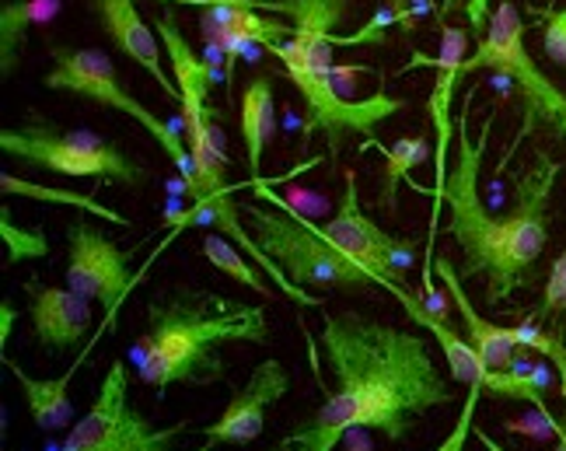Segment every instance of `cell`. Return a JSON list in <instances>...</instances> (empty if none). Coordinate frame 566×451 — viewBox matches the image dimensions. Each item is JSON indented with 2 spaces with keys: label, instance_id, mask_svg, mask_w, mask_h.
I'll return each instance as SVG.
<instances>
[{
  "label": "cell",
  "instance_id": "cell-20",
  "mask_svg": "<svg viewBox=\"0 0 566 451\" xmlns=\"http://www.w3.org/2000/svg\"><path fill=\"white\" fill-rule=\"evenodd\" d=\"M367 147L378 150V155L388 161L385 165V189H381V200L388 210H396V200H399V182L409 179V171L430 161V140L423 134L417 137H402L396 144H381V140H367Z\"/></svg>",
  "mask_w": 566,
  "mask_h": 451
},
{
  "label": "cell",
  "instance_id": "cell-19",
  "mask_svg": "<svg viewBox=\"0 0 566 451\" xmlns=\"http://www.w3.org/2000/svg\"><path fill=\"white\" fill-rule=\"evenodd\" d=\"M200 14H203V29L228 42H263L270 50L273 42H287L294 35V25L266 21V18H259V11H249V8L210 4V8H200Z\"/></svg>",
  "mask_w": 566,
  "mask_h": 451
},
{
  "label": "cell",
  "instance_id": "cell-3",
  "mask_svg": "<svg viewBox=\"0 0 566 451\" xmlns=\"http://www.w3.org/2000/svg\"><path fill=\"white\" fill-rule=\"evenodd\" d=\"M266 339L270 318L263 305L207 287H182L147 305V329L129 350V364L158 392L168 385H210L228 378L221 347Z\"/></svg>",
  "mask_w": 566,
  "mask_h": 451
},
{
  "label": "cell",
  "instance_id": "cell-4",
  "mask_svg": "<svg viewBox=\"0 0 566 451\" xmlns=\"http://www.w3.org/2000/svg\"><path fill=\"white\" fill-rule=\"evenodd\" d=\"M270 11H283L294 18V35L287 42H273L270 53L283 63V71L294 81L304 105H308V123H304V140L312 134H325L333 158L346 134H360L375 140V126L406 109L399 95H371V98H343L333 77V25L346 14V0H273Z\"/></svg>",
  "mask_w": 566,
  "mask_h": 451
},
{
  "label": "cell",
  "instance_id": "cell-21",
  "mask_svg": "<svg viewBox=\"0 0 566 451\" xmlns=\"http://www.w3.org/2000/svg\"><path fill=\"white\" fill-rule=\"evenodd\" d=\"M0 189L8 192V197H25V200H39V203H63V207H77V210H88L95 218L108 221V224H119V228H129V221L123 218L119 210L105 207L92 197H81V192H71V189H53V186H39V182H29V179H18L11 171H4V179H0Z\"/></svg>",
  "mask_w": 566,
  "mask_h": 451
},
{
  "label": "cell",
  "instance_id": "cell-10",
  "mask_svg": "<svg viewBox=\"0 0 566 451\" xmlns=\"http://www.w3.org/2000/svg\"><path fill=\"white\" fill-rule=\"evenodd\" d=\"M186 423L155 427L134 402H129V368L126 360L108 364V375L102 378V389L63 444L56 451H182L171 441L186 434ZM189 451H213V444H200Z\"/></svg>",
  "mask_w": 566,
  "mask_h": 451
},
{
  "label": "cell",
  "instance_id": "cell-23",
  "mask_svg": "<svg viewBox=\"0 0 566 451\" xmlns=\"http://www.w3.org/2000/svg\"><path fill=\"white\" fill-rule=\"evenodd\" d=\"M0 234H4V242H8L11 263H21V260H39V255H50L46 234H42L39 228H14L11 210H8V207L0 210Z\"/></svg>",
  "mask_w": 566,
  "mask_h": 451
},
{
  "label": "cell",
  "instance_id": "cell-13",
  "mask_svg": "<svg viewBox=\"0 0 566 451\" xmlns=\"http://www.w3.org/2000/svg\"><path fill=\"white\" fill-rule=\"evenodd\" d=\"M291 392V375L280 360L255 364L252 378L245 381L242 392H234L228 410L217 417L210 427H200V438L207 444H252L259 441L266 427V410Z\"/></svg>",
  "mask_w": 566,
  "mask_h": 451
},
{
  "label": "cell",
  "instance_id": "cell-7",
  "mask_svg": "<svg viewBox=\"0 0 566 451\" xmlns=\"http://www.w3.org/2000/svg\"><path fill=\"white\" fill-rule=\"evenodd\" d=\"M0 150L25 165L56 171L67 179H102L119 186H144L147 171L113 140L92 130H60L53 123L29 119L25 126H4Z\"/></svg>",
  "mask_w": 566,
  "mask_h": 451
},
{
  "label": "cell",
  "instance_id": "cell-6",
  "mask_svg": "<svg viewBox=\"0 0 566 451\" xmlns=\"http://www.w3.org/2000/svg\"><path fill=\"white\" fill-rule=\"evenodd\" d=\"M472 71H496L500 77H507L514 84L521 113H525V123L517 130V144L535 126H546L549 134L566 140V92L532 60L525 46V21H521L511 0H500L496 11L490 14L483 42L465 60L462 74Z\"/></svg>",
  "mask_w": 566,
  "mask_h": 451
},
{
  "label": "cell",
  "instance_id": "cell-9",
  "mask_svg": "<svg viewBox=\"0 0 566 451\" xmlns=\"http://www.w3.org/2000/svg\"><path fill=\"white\" fill-rule=\"evenodd\" d=\"M158 35L168 50L171 77L179 84V105H182V126H186V144L192 158V176L186 179V189L192 203L217 197V192H234L228 182V158L224 147L213 140V116L207 109V88H210V67L192 53L186 35L179 32L176 18L161 14L158 18Z\"/></svg>",
  "mask_w": 566,
  "mask_h": 451
},
{
  "label": "cell",
  "instance_id": "cell-14",
  "mask_svg": "<svg viewBox=\"0 0 566 451\" xmlns=\"http://www.w3.org/2000/svg\"><path fill=\"white\" fill-rule=\"evenodd\" d=\"M88 8L105 25L108 39L116 42V50L155 77L158 88L168 98L179 102V84L165 71V53H161V42H158L161 35L150 32V25L144 21L140 8H137V0H88Z\"/></svg>",
  "mask_w": 566,
  "mask_h": 451
},
{
  "label": "cell",
  "instance_id": "cell-18",
  "mask_svg": "<svg viewBox=\"0 0 566 451\" xmlns=\"http://www.w3.org/2000/svg\"><path fill=\"white\" fill-rule=\"evenodd\" d=\"M60 11V0H8L0 8V74L11 77L21 63L32 25H46Z\"/></svg>",
  "mask_w": 566,
  "mask_h": 451
},
{
  "label": "cell",
  "instance_id": "cell-12",
  "mask_svg": "<svg viewBox=\"0 0 566 451\" xmlns=\"http://www.w3.org/2000/svg\"><path fill=\"white\" fill-rule=\"evenodd\" d=\"M63 284L88 301H102V308L116 312L119 301L134 291L129 255L88 221H74L67 228V273H63Z\"/></svg>",
  "mask_w": 566,
  "mask_h": 451
},
{
  "label": "cell",
  "instance_id": "cell-16",
  "mask_svg": "<svg viewBox=\"0 0 566 451\" xmlns=\"http://www.w3.org/2000/svg\"><path fill=\"white\" fill-rule=\"evenodd\" d=\"M242 140H245V165L252 179L263 176L266 147L276 134V88L270 74H255L242 92Z\"/></svg>",
  "mask_w": 566,
  "mask_h": 451
},
{
  "label": "cell",
  "instance_id": "cell-29",
  "mask_svg": "<svg viewBox=\"0 0 566 451\" xmlns=\"http://www.w3.org/2000/svg\"><path fill=\"white\" fill-rule=\"evenodd\" d=\"M459 8H462V0H444L441 11H438V18H448L451 11H459Z\"/></svg>",
  "mask_w": 566,
  "mask_h": 451
},
{
  "label": "cell",
  "instance_id": "cell-1",
  "mask_svg": "<svg viewBox=\"0 0 566 451\" xmlns=\"http://www.w3.org/2000/svg\"><path fill=\"white\" fill-rule=\"evenodd\" d=\"M318 343L336 389L301 427L283 434L273 451H336L360 427L402 441L430 410L454 402V389L420 333L343 312L322 315Z\"/></svg>",
  "mask_w": 566,
  "mask_h": 451
},
{
  "label": "cell",
  "instance_id": "cell-15",
  "mask_svg": "<svg viewBox=\"0 0 566 451\" xmlns=\"http://www.w3.org/2000/svg\"><path fill=\"white\" fill-rule=\"evenodd\" d=\"M25 291L32 297V329L42 347L56 354L77 347L92 326V301L71 287H42L39 281H32Z\"/></svg>",
  "mask_w": 566,
  "mask_h": 451
},
{
  "label": "cell",
  "instance_id": "cell-27",
  "mask_svg": "<svg viewBox=\"0 0 566 451\" xmlns=\"http://www.w3.org/2000/svg\"><path fill=\"white\" fill-rule=\"evenodd\" d=\"M549 420V427H553V434H556V451H566V413L563 417H546Z\"/></svg>",
  "mask_w": 566,
  "mask_h": 451
},
{
  "label": "cell",
  "instance_id": "cell-2",
  "mask_svg": "<svg viewBox=\"0 0 566 451\" xmlns=\"http://www.w3.org/2000/svg\"><path fill=\"white\" fill-rule=\"evenodd\" d=\"M472 113V88L465 92V105L459 113V134H454V165L448 168L444 207L448 224L444 231L462 249V281L483 276L486 281V305H504L511 294L528 287L532 270L549 249V200L563 165L538 150L532 168H525L514 182V203L507 213L486 210L483 192H479V171H483L486 144L493 134V116L483 119L479 137L469 130Z\"/></svg>",
  "mask_w": 566,
  "mask_h": 451
},
{
  "label": "cell",
  "instance_id": "cell-25",
  "mask_svg": "<svg viewBox=\"0 0 566 451\" xmlns=\"http://www.w3.org/2000/svg\"><path fill=\"white\" fill-rule=\"evenodd\" d=\"M542 50L556 63V67H566V8L559 11H542Z\"/></svg>",
  "mask_w": 566,
  "mask_h": 451
},
{
  "label": "cell",
  "instance_id": "cell-8",
  "mask_svg": "<svg viewBox=\"0 0 566 451\" xmlns=\"http://www.w3.org/2000/svg\"><path fill=\"white\" fill-rule=\"evenodd\" d=\"M42 84H46L50 92H71V95H81V98H92V102L105 105V109H116V113L129 116L134 123H140L144 130L158 140V147L165 150V158L179 168L182 182L192 176L189 144L179 134V126L155 116L137 95H129V88H123V81L116 74V63L108 53L92 50V46H81V50L53 46V67L46 71Z\"/></svg>",
  "mask_w": 566,
  "mask_h": 451
},
{
  "label": "cell",
  "instance_id": "cell-17",
  "mask_svg": "<svg viewBox=\"0 0 566 451\" xmlns=\"http://www.w3.org/2000/svg\"><path fill=\"white\" fill-rule=\"evenodd\" d=\"M4 364L11 368L14 381L21 385V396H25L29 417H32V423L39 427V431L53 434V431H63V427L74 420V402L67 396V385H71L77 368H71L63 378H32L18 360L4 357Z\"/></svg>",
  "mask_w": 566,
  "mask_h": 451
},
{
  "label": "cell",
  "instance_id": "cell-11",
  "mask_svg": "<svg viewBox=\"0 0 566 451\" xmlns=\"http://www.w3.org/2000/svg\"><path fill=\"white\" fill-rule=\"evenodd\" d=\"M325 239H329L343 255H350L354 263H360L367 273L375 276L378 287H385L391 297H399L406 291V273L417 263V249L406 239L381 231L367 213L360 210L357 197V171H346L343 182V200L333 221L315 224Z\"/></svg>",
  "mask_w": 566,
  "mask_h": 451
},
{
  "label": "cell",
  "instance_id": "cell-24",
  "mask_svg": "<svg viewBox=\"0 0 566 451\" xmlns=\"http://www.w3.org/2000/svg\"><path fill=\"white\" fill-rule=\"evenodd\" d=\"M566 312V249L556 255V263L549 270L546 291H542V301L535 308V322H553Z\"/></svg>",
  "mask_w": 566,
  "mask_h": 451
},
{
  "label": "cell",
  "instance_id": "cell-28",
  "mask_svg": "<svg viewBox=\"0 0 566 451\" xmlns=\"http://www.w3.org/2000/svg\"><path fill=\"white\" fill-rule=\"evenodd\" d=\"M475 438H479V444H483L486 451H507L504 444H496V441H493V438H490L486 431H475Z\"/></svg>",
  "mask_w": 566,
  "mask_h": 451
},
{
  "label": "cell",
  "instance_id": "cell-26",
  "mask_svg": "<svg viewBox=\"0 0 566 451\" xmlns=\"http://www.w3.org/2000/svg\"><path fill=\"white\" fill-rule=\"evenodd\" d=\"M150 4H189V8L231 4V8H249V11H270L273 0H150Z\"/></svg>",
  "mask_w": 566,
  "mask_h": 451
},
{
  "label": "cell",
  "instance_id": "cell-22",
  "mask_svg": "<svg viewBox=\"0 0 566 451\" xmlns=\"http://www.w3.org/2000/svg\"><path fill=\"white\" fill-rule=\"evenodd\" d=\"M203 255H207V263H210L213 270L228 273L231 281L245 284L249 291L263 294V297H273V287H270V284L263 281V276H259V273L245 263L242 249H238L234 242L221 239V234H207V239H203Z\"/></svg>",
  "mask_w": 566,
  "mask_h": 451
},
{
  "label": "cell",
  "instance_id": "cell-5",
  "mask_svg": "<svg viewBox=\"0 0 566 451\" xmlns=\"http://www.w3.org/2000/svg\"><path fill=\"white\" fill-rule=\"evenodd\" d=\"M252 189L266 207L242 200V213L249 218L255 242L270 260L291 276V281L304 291H371L378 281L367 273L350 255H343L325 234L297 213L287 200L276 197L270 182L259 176L252 179Z\"/></svg>",
  "mask_w": 566,
  "mask_h": 451
}]
</instances>
